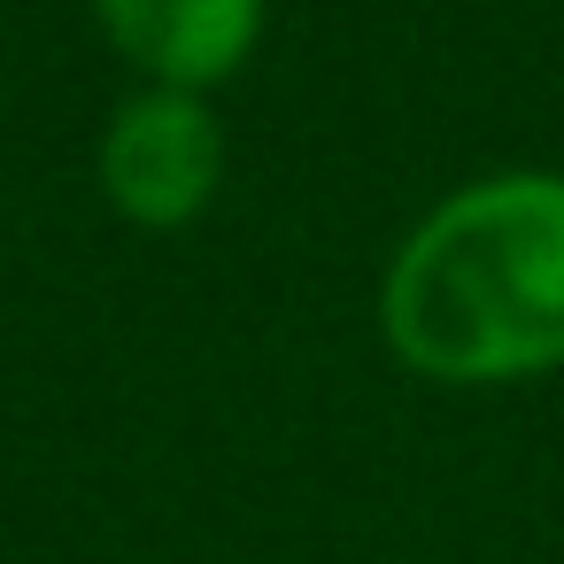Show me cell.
Listing matches in <instances>:
<instances>
[{"label": "cell", "mask_w": 564, "mask_h": 564, "mask_svg": "<svg viewBox=\"0 0 564 564\" xmlns=\"http://www.w3.org/2000/svg\"><path fill=\"white\" fill-rule=\"evenodd\" d=\"M410 371L487 387L564 364V178L502 171L448 194L379 294Z\"/></svg>", "instance_id": "1"}, {"label": "cell", "mask_w": 564, "mask_h": 564, "mask_svg": "<svg viewBox=\"0 0 564 564\" xmlns=\"http://www.w3.org/2000/svg\"><path fill=\"white\" fill-rule=\"evenodd\" d=\"M217 178H225V124L202 109V94L155 86L117 109V124L101 140V186L132 225H148V232L194 225L209 209Z\"/></svg>", "instance_id": "2"}, {"label": "cell", "mask_w": 564, "mask_h": 564, "mask_svg": "<svg viewBox=\"0 0 564 564\" xmlns=\"http://www.w3.org/2000/svg\"><path fill=\"white\" fill-rule=\"evenodd\" d=\"M94 9L101 32L124 47V63H140L155 86L178 94L232 78L263 32V0H94Z\"/></svg>", "instance_id": "3"}]
</instances>
